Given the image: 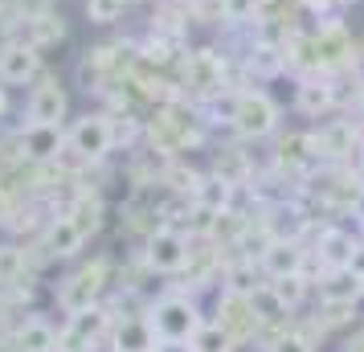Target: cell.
<instances>
[{"instance_id":"cell-18","label":"cell","mask_w":364,"mask_h":352,"mask_svg":"<svg viewBox=\"0 0 364 352\" xmlns=\"http://www.w3.org/2000/svg\"><path fill=\"white\" fill-rule=\"evenodd\" d=\"M25 21V41L37 46V50H46L53 41H62L66 33V25H62V13H33V17H21Z\"/></svg>"},{"instance_id":"cell-36","label":"cell","mask_w":364,"mask_h":352,"mask_svg":"<svg viewBox=\"0 0 364 352\" xmlns=\"http://www.w3.org/2000/svg\"><path fill=\"white\" fill-rule=\"evenodd\" d=\"M360 102H364V99H360Z\"/></svg>"},{"instance_id":"cell-29","label":"cell","mask_w":364,"mask_h":352,"mask_svg":"<svg viewBox=\"0 0 364 352\" xmlns=\"http://www.w3.org/2000/svg\"><path fill=\"white\" fill-rule=\"evenodd\" d=\"M164 181L172 185V193H181V197L184 193H197V185H200V176L193 172V168H184V164H172L164 172Z\"/></svg>"},{"instance_id":"cell-12","label":"cell","mask_w":364,"mask_h":352,"mask_svg":"<svg viewBox=\"0 0 364 352\" xmlns=\"http://www.w3.org/2000/svg\"><path fill=\"white\" fill-rule=\"evenodd\" d=\"M311 62L315 66H340L348 53H352V41H348L344 29H336V25H328V29H319V33L311 37Z\"/></svg>"},{"instance_id":"cell-13","label":"cell","mask_w":364,"mask_h":352,"mask_svg":"<svg viewBox=\"0 0 364 352\" xmlns=\"http://www.w3.org/2000/svg\"><path fill=\"white\" fill-rule=\"evenodd\" d=\"M360 242L352 238V230H340V225H328L323 234H319V258H323V267L336 270V267H348V258L356 250Z\"/></svg>"},{"instance_id":"cell-1","label":"cell","mask_w":364,"mask_h":352,"mask_svg":"<svg viewBox=\"0 0 364 352\" xmlns=\"http://www.w3.org/2000/svg\"><path fill=\"white\" fill-rule=\"evenodd\" d=\"M148 324L156 340H193L205 319H200V307L188 295H164V299H156Z\"/></svg>"},{"instance_id":"cell-5","label":"cell","mask_w":364,"mask_h":352,"mask_svg":"<svg viewBox=\"0 0 364 352\" xmlns=\"http://www.w3.org/2000/svg\"><path fill=\"white\" fill-rule=\"evenodd\" d=\"M37 74H41V50H37V46L13 41V46L0 50V82L25 86V82H33Z\"/></svg>"},{"instance_id":"cell-27","label":"cell","mask_w":364,"mask_h":352,"mask_svg":"<svg viewBox=\"0 0 364 352\" xmlns=\"http://www.w3.org/2000/svg\"><path fill=\"white\" fill-rule=\"evenodd\" d=\"M25 279V250L0 246V287H17Z\"/></svg>"},{"instance_id":"cell-11","label":"cell","mask_w":364,"mask_h":352,"mask_svg":"<svg viewBox=\"0 0 364 352\" xmlns=\"http://www.w3.org/2000/svg\"><path fill=\"white\" fill-rule=\"evenodd\" d=\"M303 246L299 242H287V238H274L270 246H266V254L258 258V267L270 274V279H282V274H299L303 270Z\"/></svg>"},{"instance_id":"cell-15","label":"cell","mask_w":364,"mask_h":352,"mask_svg":"<svg viewBox=\"0 0 364 352\" xmlns=\"http://www.w3.org/2000/svg\"><path fill=\"white\" fill-rule=\"evenodd\" d=\"M352 148H356V127L344 123V119H331L315 132V151L319 156H348Z\"/></svg>"},{"instance_id":"cell-10","label":"cell","mask_w":364,"mask_h":352,"mask_svg":"<svg viewBox=\"0 0 364 352\" xmlns=\"http://www.w3.org/2000/svg\"><path fill=\"white\" fill-rule=\"evenodd\" d=\"M86 246V234L78 230V221L62 213L46 225V254L50 258H78V250Z\"/></svg>"},{"instance_id":"cell-24","label":"cell","mask_w":364,"mask_h":352,"mask_svg":"<svg viewBox=\"0 0 364 352\" xmlns=\"http://www.w3.org/2000/svg\"><path fill=\"white\" fill-rule=\"evenodd\" d=\"M70 218L78 221V230H82L86 238L95 234L102 225V205H99V197H90V193H82L78 201H74V209H70Z\"/></svg>"},{"instance_id":"cell-17","label":"cell","mask_w":364,"mask_h":352,"mask_svg":"<svg viewBox=\"0 0 364 352\" xmlns=\"http://www.w3.org/2000/svg\"><path fill=\"white\" fill-rule=\"evenodd\" d=\"M107 324H111L107 307L90 303V307H82V311H70L66 340H82V344H90V340H99V336H102V328H107Z\"/></svg>"},{"instance_id":"cell-34","label":"cell","mask_w":364,"mask_h":352,"mask_svg":"<svg viewBox=\"0 0 364 352\" xmlns=\"http://www.w3.org/2000/svg\"><path fill=\"white\" fill-rule=\"evenodd\" d=\"M4 111H9V90L0 86V119H4Z\"/></svg>"},{"instance_id":"cell-31","label":"cell","mask_w":364,"mask_h":352,"mask_svg":"<svg viewBox=\"0 0 364 352\" xmlns=\"http://www.w3.org/2000/svg\"><path fill=\"white\" fill-rule=\"evenodd\" d=\"M156 352H197L193 340H156Z\"/></svg>"},{"instance_id":"cell-7","label":"cell","mask_w":364,"mask_h":352,"mask_svg":"<svg viewBox=\"0 0 364 352\" xmlns=\"http://www.w3.org/2000/svg\"><path fill=\"white\" fill-rule=\"evenodd\" d=\"M21 144H25V160H58V151L66 148V135L62 123H25Z\"/></svg>"},{"instance_id":"cell-32","label":"cell","mask_w":364,"mask_h":352,"mask_svg":"<svg viewBox=\"0 0 364 352\" xmlns=\"http://www.w3.org/2000/svg\"><path fill=\"white\" fill-rule=\"evenodd\" d=\"M348 270H356V274L364 279V242L356 246V250H352V258H348Z\"/></svg>"},{"instance_id":"cell-2","label":"cell","mask_w":364,"mask_h":352,"mask_svg":"<svg viewBox=\"0 0 364 352\" xmlns=\"http://www.w3.org/2000/svg\"><path fill=\"white\" fill-rule=\"evenodd\" d=\"M188 238L181 230H172V225H160V230H151L148 242H144V262H148L156 274H176V270L188 267Z\"/></svg>"},{"instance_id":"cell-28","label":"cell","mask_w":364,"mask_h":352,"mask_svg":"<svg viewBox=\"0 0 364 352\" xmlns=\"http://www.w3.org/2000/svg\"><path fill=\"white\" fill-rule=\"evenodd\" d=\"M127 13V0H86V21L90 25H115Z\"/></svg>"},{"instance_id":"cell-25","label":"cell","mask_w":364,"mask_h":352,"mask_svg":"<svg viewBox=\"0 0 364 352\" xmlns=\"http://www.w3.org/2000/svg\"><path fill=\"white\" fill-rule=\"evenodd\" d=\"M311 156H319V151H315V135H287L279 144L282 164H303V160H311Z\"/></svg>"},{"instance_id":"cell-14","label":"cell","mask_w":364,"mask_h":352,"mask_svg":"<svg viewBox=\"0 0 364 352\" xmlns=\"http://www.w3.org/2000/svg\"><path fill=\"white\" fill-rule=\"evenodd\" d=\"M17 352H58L62 348V340H58V332H53L50 319H25L17 328Z\"/></svg>"},{"instance_id":"cell-4","label":"cell","mask_w":364,"mask_h":352,"mask_svg":"<svg viewBox=\"0 0 364 352\" xmlns=\"http://www.w3.org/2000/svg\"><path fill=\"white\" fill-rule=\"evenodd\" d=\"M66 144H70L74 151H78V156H86L90 164H95V160H102L107 151L115 148L111 115H82V119H74V127H70Z\"/></svg>"},{"instance_id":"cell-19","label":"cell","mask_w":364,"mask_h":352,"mask_svg":"<svg viewBox=\"0 0 364 352\" xmlns=\"http://www.w3.org/2000/svg\"><path fill=\"white\" fill-rule=\"evenodd\" d=\"M193 201L197 205H205V209H217V213H225L233 205V185L225 181V176H200V185H197V193H193Z\"/></svg>"},{"instance_id":"cell-21","label":"cell","mask_w":364,"mask_h":352,"mask_svg":"<svg viewBox=\"0 0 364 352\" xmlns=\"http://www.w3.org/2000/svg\"><path fill=\"white\" fill-rule=\"evenodd\" d=\"M258 287L262 283H258V267H254V258H242V262H233V267L225 270V291H230V295L250 299Z\"/></svg>"},{"instance_id":"cell-30","label":"cell","mask_w":364,"mask_h":352,"mask_svg":"<svg viewBox=\"0 0 364 352\" xmlns=\"http://www.w3.org/2000/svg\"><path fill=\"white\" fill-rule=\"evenodd\" d=\"M270 352H311V340L299 336V332H287V336H279V340L270 344Z\"/></svg>"},{"instance_id":"cell-22","label":"cell","mask_w":364,"mask_h":352,"mask_svg":"<svg viewBox=\"0 0 364 352\" xmlns=\"http://www.w3.org/2000/svg\"><path fill=\"white\" fill-rule=\"evenodd\" d=\"M331 107V86L323 78H311V82L299 86V111L303 115H323Z\"/></svg>"},{"instance_id":"cell-20","label":"cell","mask_w":364,"mask_h":352,"mask_svg":"<svg viewBox=\"0 0 364 352\" xmlns=\"http://www.w3.org/2000/svg\"><path fill=\"white\" fill-rule=\"evenodd\" d=\"M246 303H250V311H254V319H258V324H279V319L291 316V307L274 295V287H270V283H262Z\"/></svg>"},{"instance_id":"cell-33","label":"cell","mask_w":364,"mask_h":352,"mask_svg":"<svg viewBox=\"0 0 364 352\" xmlns=\"http://www.w3.org/2000/svg\"><path fill=\"white\" fill-rule=\"evenodd\" d=\"M352 213L364 221V193H356V201H352Z\"/></svg>"},{"instance_id":"cell-6","label":"cell","mask_w":364,"mask_h":352,"mask_svg":"<svg viewBox=\"0 0 364 352\" xmlns=\"http://www.w3.org/2000/svg\"><path fill=\"white\" fill-rule=\"evenodd\" d=\"M225 82V58H217L213 50H197L184 62V86H193L197 95H217Z\"/></svg>"},{"instance_id":"cell-3","label":"cell","mask_w":364,"mask_h":352,"mask_svg":"<svg viewBox=\"0 0 364 352\" xmlns=\"http://www.w3.org/2000/svg\"><path fill=\"white\" fill-rule=\"evenodd\" d=\"M233 127L246 135V139H262L279 127V107L270 95L262 90H246V95H237V111H233Z\"/></svg>"},{"instance_id":"cell-16","label":"cell","mask_w":364,"mask_h":352,"mask_svg":"<svg viewBox=\"0 0 364 352\" xmlns=\"http://www.w3.org/2000/svg\"><path fill=\"white\" fill-rule=\"evenodd\" d=\"M115 352H156V332H151L148 319H123L115 328Z\"/></svg>"},{"instance_id":"cell-26","label":"cell","mask_w":364,"mask_h":352,"mask_svg":"<svg viewBox=\"0 0 364 352\" xmlns=\"http://www.w3.org/2000/svg\"><path fill=\"white\" fill-rule=\"evenodd\" d=\"M193 348L197 352H230L233 348V336L217 324H200L197 336H193Z\"/></svg>"},{"instance_id":"cell-23","label":"cell","mask_w":364,"mask_h":352,"mask_svg":"<svg viewBox=\"0 0 364 352\" xmlns=\"http://www.w3.org/2000/svg\"><path fill=\"white\" fill-rule=\"evenodd\" d=\"M270 287H274V295H279V299L287 303L291 311H295L299 303L307 299V291H311V283L303 279V270H299V274H282V279H270Z\"/></svg>"},{"instance_id":"cell-8","label":"cell","mask_w":364,"mask_h":352,"mask_svg":"<svg viewBox=\"0 0 364 352\" xmlns=\"http://www.w3.org/2000/svg\"><path fill=\"white\" fill-rule=\"evenodd\" d=\"M360 295H364V279L348 267L328 270V279L319 283V303L323 307H352Z\"/></svg>"},{"instance_id":"cell-9","label":"cell","mask_w":364,"mask_h":352,"mask_svg":"<svg viewBox=\"0 0 364 352\" xmlns=\"http://www.w3.org/2000/svg\"><path fill=\"white\" fill-rule=\"evenodd\" d=\"M66 119V90L58 78H46L29 95V123H62Z\"/></svg>"},{"instance_id":"cell-35","label":"cell","mask_w":364,"mask_h":352,"mask_svg":"<svg viewBox=\"0 0 364 352\" xmlns=\"http://www.w3.org/2000/svg\"><path fill=\"white\" fill-rule=\"evenodd\" d=\"M58 352H66V348H58Z\"/></svg>"}]
</instances>
